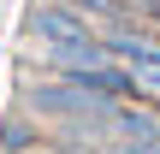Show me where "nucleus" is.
<instances>
[{
  "instance_id": "nucleus-4",
  "label": "nucleus",
  "mask_w": 160,
  "mask_h": 154,
  "mask_svg": "<svg viewBox=\"0 0 160 154\" xmlns=\"http://www.w3.org/2000/svg\"><path fill=\"white\" fill-rule=\"evenodd\" d=\"M0 148H6V154H30V148H42L36 119H6V125H0Z\"/></svg>"
},
{
  "instance_id": "nucleus-6",
  "label": "nucleus",
  "mask_w": 160,
  "mask_h": 154,
  "mask_svg": "<svg viewBox=\"0 0 160 154\" xmlns=\"http://www.w3.org/2000/svg\"><path fill=\"white\" fill-rule=\"evenodd\" d=\"M131 6H137V12H142L148 24H160V0H131Z\"/></svg>"
},
{
  "instance_id": "nucleus-3",
  "label": "nucleus",
  "mask_w": 160,
  "mask_h": 154,
  "mask_svg": "<svg viewBox=\"0 0 160 154\" xmlns=\"http://www.w3.org/2000/svg\"><path fill=\"white\" fill-rule=\"evenodd\" d=\"M65 6H77L95 30H142V24H148L131 0H65Z\"/></svg>"
},
{
  "instance_id": "nucleus-2",
  "label": "nucleus",
  "mask_w": 160,
  "mask_h": 154,
  "mask_svg": "<svg viewBox=\"0 0 160 154\" xmlns=\"http://www.w3.org/2000/svg\"><path fill=\"white\" fill-rule=\"evenodd\" d=\"M24 36H30L36 53L48 59L53 47H71V42H83V36H95V24H89L77 6H65V0H36L30 18H24Z\"/></svg>"
},
{
  "instance_id": "nucleus-1",
  "label": "nucleus",
  "mask_w": 160,
  "mask_h": 154,
  "mask_svg": "<svg viewBox=\"0 0 160 154\" xmlns=\"http://www.w3.org/2000/svg\"><path fill=\"white\" fill-rule=\"evenodd\" d=\"M24 107L36 113V119H48V125H59V131H113V95H95L89 83H77V77H59V71H48V77H36L30 89H24Z\"/></svg>"
},
{
  "instance_id": "nucleus-5",
  "label": "nucleus",
  "mask_w": 160,
  "mask_h": 154,
  "mask_svg": "<svg viewBox=\"0 0 160 154\" xmlns=\"http://www.w3.org/2000/svg\"><path fill=\"white\" fill-rule=\"evenodd\" d=\"M59 148H65V154H131L119 137H113V142H77V137H59Z\"/></svg>"
}]
</instances>
